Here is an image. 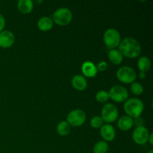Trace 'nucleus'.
I'll list each match as a JSON object with an SVG mask.
<instances>
[{
	"label": "nucleus",
	"mask_w": 153,
	"mask_h": 153,
	"mask_svg": "<svg viewBox=\"0 0 153 153\" xmlns=\"http://www.w3.org/2000/svg\"><path fill=\"white\" fill-rule=\"evenodd\" d=\"M37 27L43 31H48L53 27V21L50 17L43 16L37 21Z\"/></svg>",
	"instance_id": "16"
},
{
	"label": "nucleus",
	"mask_w": 153,
	"mask_h": 153,
	"mask_svg": "<svg viewBox=\"0 0 153 153\" xmlns=\"http://www.w3.org/2000/svg\"><path fill=\"white\" fill-rule=\"evenodd\" d=\"M109 99H110V97H109L108 92H107L105 91H103V90L98 91L97 93V94H96V100L99 102L104 103L105 102L108 101Z\"/></svg>",
	"instance_id": "21"
},
{
	"label": "nucleus",
	"mask_w": 153,
	"mask_h": 153,
	"mask_svg": "<svg viewBox=\"0 0 153 153\" xmlns=\"http://www.w3.org/2000/svg\"><path fill=\"white\" fill-rule=\"evenodd\" d=\"M147 153H153V150H152V149H150V150H149Z\"/></svg>",
	"instance_id": "29"
},
{
	"label": "nucleus",
	"mask_w": 153,
	"mask_h": 153,
	"mask_svg": "<svg viewBox=\"0 0 153 153\" xmlns=\"http://www.w3.org/2000/svg\"><path fill=\"white\" fill-rule=\"evenodd\" d=\"M137 67L139 70L142 73L147 72L151 67V61L149 58L146 56L140 57L137 61Z\"/></svg>",
	"instance_id": "18"
},
{
	"label": "nucleus",
	"mask_w": 153,
	"mask_h": 153,
	"mask_svg": "<svg viewBox=\"0 0 153 153\" xmlns=\"http://www.w3.org/2000/svg\"><path fill=\"white\" fill-rule=\"evenodd\" d=\"M18 10L24 14H27L32 11L34 4L31 0H19L17 3Z\"/></svg>",
	"instance_id": "14"
},
{
	"label": "nucleus",
	"mask_w": 153,
	"mask_h": 153,
	"mask_svg": "<svg viewBox=\"0 0 153 153\" xmlns=\"http://www.w3.org/2000/svg\"><path fill=\"white\" fill-rule=\"evenodd\" d=\"M143 124H144V120L140 117H136L133 119V125L135 126L136 127L143 126Z\"/></svg>",
	"instance_id": "24"
},
{
	"label": "nucleus",
	"mask_w": 153,
	"mask_h": 153,
	"mask_svg": "<svg viewBox=\"0 0 153 153\" xmlns=\"http://www.w3.org/2000/svg\"><path fill=\"white\" fill-rule=\"evenodd\" d=\"M4 26H5V19L4 16L0 13V32L4 30Z\"/></svg>",
	"instance_id": "26"
},
{
	"label": "nucleus",
	"mask_w": 153,
	"mask_h": 153,
	"mask_svg": "<svg viewBox=\"0 0 153 153\" xmlns=\"http://www.w3.org/2000/svg\"><path fill=\"white\" fill-rule=\"evenodd\" d=\"M15 42L14 34L9 30H3L0 32V47L7 49L13 46Z\"/></svg>",
	"instance_id": "10"
},
{
	"label": "nucleus",
	"mask_w": 153,
	"mask_h": 153,
	"mask_svg": "<svg viewBox=\"0 0 153 153\" xmlns=\"http://www.w3.org/2000/svg\"><path fill=\"white\" fill-rule=\"evenodd\" d=\"M105 44L108 49H114L117 47L121 41V35L119 31L115 28H108L103 35Z\"/></svg>",
	"instance_id": "3"
},
{
	"label": "nucleus",
	"mask_w": 153,
	"mask_h": 153,
	"mask_svg": "<svg viewBox=\"0 0 153 153\" xmlns=\"http://www.w3.org/2000/svg\"><path fill=\"white\" fill-rule=\"evenodd\" d=\"M117 77L123 83L131 84L135 81L137 75L132 67L123 66L117 71Z\"/></svg>",
	"instance_id": "5"
},
{
	"label": "nucleus",
	"mask_w": 153,
	"mask_h": 153,
	"mask_svg": "<svg viewBox=\"0 0 153 153\" xmlns=\"http://www.w3.org/2000/svg\"><path fill=\"white\" fill-rule=\"evenodd\" d=\"M117 126L122 131H128L131 129V127L133 126V119L130 117L126 116L122 117L118 120Z\"/></svg>",
	"instance_id": "15"
},
{
	"label": "nucleus",
	"mask_w": 153,
	"mask_h": 153,
	"mask_svg": "<svg viewBox=\"0 0 153 153\" xmlns=\"http://www.w3.org/2000/svg\"><path fill=\"white\" fill-rule=\"evenodd\" d=\"M71 126L67 121L64 120L60 122L57 126V132L61 136H67L70 134Z\"/></svg>",
	"instance_id": "19"
},
{
	"label": "nucleus",
	"mask_w": 153,
	"mask_h": 153,
	"mask_svg": "<svg viewBox=\"0 0 153 153\" xmlns=\"http://www.w3.org/2000/svg\"><path fill=\"white\" fill-rule=\"evenodd\" d=\"M108 150V144L105 140L98 141L94 146V153H106Z\"/></svg>",
	"instance_id": "20"
},
{
	"label": "nucleus",
	"mask_w": 153,
	"mask_h": 153,
	"mask_svg": "<svg viewBox=\"0 0 153 153\" xmlns=\"http://www.w3.org/2000/svg\"><path fill=\"white\" fill-rule=\"evenodd\" d=\"M0 3H1V2H0Z\"/></svg>",
	"instance_id": "30"
},
{
	"label": "nucleus",
	"mask_w": 153,
	"mask_h": 153,
	"mask_svg": "<svg viewBox=\"0 0 153 153\" xmlns=\"http://www.w3.org/2000/svg\"><path fill=\"white\" fill-rule=\"evenodd\" d=\"M100 134L105 141H112L115 138L116 131L113 126L111 124H105L100 128Z\"/></svg>",
	"instance_id": "11"
},
{
	"label": "nucleus",
	"mask_w": 153,
	"mask_h": 153,
	"mask_svg": "<svg viewBox=\"0 0 153 153\" xmlns=\"http://www.w3.org/2000/svg\"><path fill=\"white\" fill-rule=\"evenodd\" d=\"M72 85L73 88L78 91H84L86 89L88 86V82L87 79H85V76H81V75H76L73 76L72 79Z\"/></svg>",
	"instance_id": "13"
},
{
	"label": "nucleus",
	"mask_w": 153,
	"mask_h": 153,
	"mask_svg": "<svg viewBox=\"0 0 153 153\" xmlns=\"http://www.w3.org/2000/svg\"><path fill=\"white\" fill-rule=\"evenodd\" d=\"M86 120V114L80 109H76L68 114L67 122L70 126L79 127L83 125Z\"/></svg>",
	"instance_id": "8"
},
{
	"label": "nucleus",
	"mask_w": 153,
	"mask_h": 153,
	"mask_svg": "<svg viewBox=\"0 0 153 153\" xmlns=\"http://www.w3.org/2000/svg\"><path fill=\"white\" fill-rule=\"evenodd\" d=\"M109 97L116 102H123L128 98V92L126 88L122 85H114L108 92Z\"/></svg>",
	"instance_id": "7"
},
{
	"label": "nucleus",
	"mask_w": 153,
	"mask_h": 153,
	"mask_svg": "<svg viewBox=\"0 0 153 153\" xmlns=\"http://www.w3.org/2000/svg\"><path fill=\"white\" fill-rule=\"evenodd\" d=\"M130 89H131V91L132 92V94L136 96L140 95V94H143V85L140 83H139V82H134L133 83H131Z\"/></svg>",
	"instance_id": "22"
},
{
	"label": "nucleus",
	"mask_w": 153,
	"mask_h": 153,
	"mask_svg": "<svg viewBox=\"0 0 153 153\" xmlns=\"http://www.w3.org/2000/svg\"><path fill=\"white\" fill-rule=\"evenodd\" d=\"M119 112L116 106L111 103H107L103 106L102 109V116L103 121L108 124L111 123L116 121L117 119Z\"/></svg>",
	"instance_id": "6"
},
{
	"label": "nucleus",
	"mask_w": 153,
	"mask_h": 153,
	"mask_svg": "<svg viewBox=\"0 0 153 153\" xmlns=\"http://www.w3.org/2000/svg\"><path fill=\"white\" fill-rule=\"evenodd\" d=\"M82 71L84 76L88 78L95 77L98 73L97 66L91 61H85L82 64Z\"/></svg>",
	"instance_id": "12"
},
{
	"label": "nucleus",
	"mask_w": 153,
	"mask_h": 153,
	"mask_svg": "<svg viewBox=\"0 0 153 153\" xmlns=\"http://www.w3.org/2000/svg\"><path fill=\"white\" fill-rule=\"evenodd\" d=\"M149 132L145 126L136 127L132 133V139L137 144L144 145L148 142Z\"/></svg>",
	"instance_id": "9"
},
{
	"label": "nucleus",
	"mask_w": 153,
	"mask_h": 153,
	"mask_svg": "<svg viewBox=\"0 0 153 153\" xmlns=\"http://www.w3.org/2000/svg\"><path fill=\"white\" fill-rule=\"evenodd\" d=\"M153 134L152 133H150L149 135V137H148V142L150 143L151 145L153 144Z\"/></svg>",
	"instance_id": "27"
},
{
	"label": "nucleus",
	"mask_w": 153,
	"mask_h": 153,
	"mask_svg": "<svg viewBox=\"0 0 153 153\" xmlns=\"http://www.w3.org/2000/svg\"><path fill=\"white\" fill-rule=\"evenodd\" d=\"M91 126L94 128H100L104 125V121H103L102 118L100 116H95L91 120L90 122Z\"/></svg>",
	"instance_id": "23"
},
{
	"label": "nucleus",
	"mask_w": 153,
	"mask_h": 153,
	"mask_svg": "<svg viewBox=\"0 0 153 153\" xmlns=\"http://www.w3.org/2000/svg\"><path fill=\"white\" fill-rule=\"evenodd\" d=\"M108 57L109 61L112 64H116V65L120 64L123 62V56L122 54L120 53L119 50L116 49H111L108 52Z\"/></svg>",
	"instance_id": "17"
},
{
	"label": "nucleus",
	"mask_w": 153,
	"mask_h": 153,
	"mask_svg": "<svg viewBox=\"0 0 153 153\" xmlns=\"http://www.w3.org/2000/svg\"><path fill=\"white\" fill-rule=\"evenodd\" d=\"M97 68L98 71L100 72H104L107 70L108 68V64L105 61H101L98 64V65L97 66Z\"/></svg>",
	"instance_id": "25"
},
{
	"label": "nucleus",
	"mask_w": 153,
	"mask_h": 153,
	"mask_svg": "<svg viewBox=\"0 0 153 153\" xmlns=\"http://www.w3.org/2000/svg\"><path fill=\"white\" fill-rule=\"evenodd\" d=\"M53 22L61 26L67 25L73 19V13L70 9L67 7H61L55 10L53 13Z\"/></svg>",
	"instance_id": "4"
},
{
	"label": "nucleus",
	"mask_w": 153,
	"mask_h": 153,
	"mask_svg": "<svg viewBox=\"0 0 153 153\" xmlns=\"http://www.w3.org/2000/svg\"><path fill=\"white\" fill-rule=\"evenodd\" d=\"M139 76H140V79H145V78H146V73H142V72H140V73H139Z\"/></svg>",
	"instance_id": "28"
},
{
	"label": "nucleus",
	"mask_w": 153,
	"mask_h": 153,
	"mask_svg": "<svg viewBox=\"0 0 153 153\" xmlns=\"http://www.w3.org/2000/svg\"><path fill=\"white\" fill-rule=\"evenodd\" d=\"M144 109L143 102L137 98L128 99L124 103V111L127 114V116L132 119L140 117Z\"/></svg>",
	"instance_id": "2"
},
{
	"label": "nucleus",
	"mask_w": 153,
	"mask_h": 153,
	"mask_svg": "<svg viewBox=\"0 0 153 153\" xmlns=\"http://www.w3.org/2000/svg\"><path fill=\"white\" fill-rule=\"evenodd\" d=\"M119 51L123 56L129 58H134L139 56L141 52L140 43L133 37H127L121 40L119 46Z\"/></svg>",
	"instance_id": "1"
}]
</instances>
